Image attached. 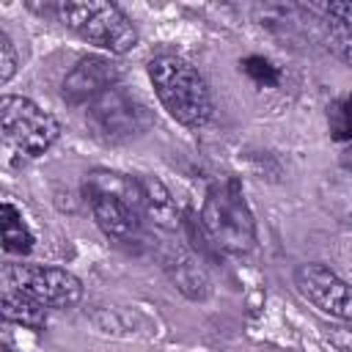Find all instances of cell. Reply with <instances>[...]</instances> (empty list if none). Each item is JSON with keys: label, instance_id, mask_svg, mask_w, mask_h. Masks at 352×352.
Masks as SVG:
<instances>
[{"label": "cell", "instance_id": "6da1fadb", "mask_svg": "<svg viewBox=\"0 0 352 352\" xmlns=\"http://www.w3.org/2000/svg\"><path fill=\"white\" fill-rule=\"evenodd\" d=\"M85 198L96 226L113 239H129L140 228L146 212L140 179L118 170H91L85 179Z\"/></svg>", "mask_w": 352, "mask_h": 352}, {"label": "cell", "instance_id": "7a4b0ae2", "mask_svg": "<svg viewBox=\"0 0 352 352\" xmlns=\"http://www.w3.org/2000/svg\"><path fill=\"white\" fill-rule=\"evenodd\" d=\"M148 77L162 107L182 126L198 129L212 118V96L204 77L179 55H160L148 63Z\"/></svg>", "mask_w": 352, "mask_h": 352}, {"label": "cell", "instance_id": "3957f363", "mask_svg": "<svg viewBox=\"0 0 352 352\" xmlns=\"http://www.w3.org/2000/svg\"><path fill=\"white\" fill-rule=\"evenodd\" d=\"M201 226L206 236L226 253H248L256 245V220L242 195V187L234 179L217 182L206 190Z\"/></svg>", "mask_w": 352, "mask_h": 352}, {"label": "cell", "instance_id": "277c9868", "mask_svg": "<svg viewBox=\"0 0 352 352\" xmlns=\"http://www.w3.org/2000/svg\"><path fill=\"white\" fill-rule=\"evenodd\" d=\"M60 19L85 41L107 50V52H129L138 44V30L129 22V16L113 6V3H60L58 6Z\"/></svg>", "mask_w": 352, "mask_h": 352}, {"label": "cell", "instance_id": "5b68a950", "mask_svg": "<svg viewBox=\"0 0 352 352\" xmlns=\"http://www.w3.org/2000/svg\"><path fill=\"white\" fill-rule=\"evenodd\" d=\"M3 140L19 157H38L58 140V121L25 96H3L0 102Z\"/></svg>", "mask_w": 352, "mask_h": 352}, {"label": "cell", "instance_id": "8992f818", "mask_svg": "<svg viewBox=\"0 0 352 352\" xmlns=\"http://www.w3.org/2000/svg\"><path fill=\"white\" fill-rule=\"evenodd\" d=\"M3 286L33 297L44 308H72L82 297V286L72 272L47 264H6Z\"/></svg>", "mask_w": 352, "mask_h": 352}, {"label": "cell", "instance_id": "52a82bcc", "mask_svg": "<svg viewBox=\"0 0 352 352\" xmlns=\"http://www.w3.org/2000/svg\"><path fill=\"white\" fill-rule=\"evenodd\" d=\"M88 121L99 138L126 140L143 132L148 118H146V107L135 96L121 91V85H113L110 91H104L88 104Z\"/></svg>", "mask_w": 352, "mask_h": 352}, {"label": "cell", "instance_id": "ba28073f", "mask_svg": "<svg viewBox=\"0 0 352 352\" xmlns=\"http://www.w3.org/2000/svg\"><path fill=\"white\" fill-rule=\"evenodd\" d=\"M294 286L322 314L341 322H352V286L341 280L330 267L300 264L294 270Z\"/></svg>", "mask_w": 352, "mask_h": 352}, {"label": "cell", "instance_id": "9c48e42d", "mask_svg": "<svg viewBox=\"0 0 352 352\" xmlns=\"http://www.w3.org/2000/svg\"><path fill=\"white\" fill-rule=\"evenodd\" d=\"M118 85V66L110 58L88 55L63 80V99L69 104H91L96 96Z\"/></svg>", "mask_w": 352, "mask_h": 352}, {"label": "cell", "instance_id": "30bf717a", "mask_svg": "<svg viewBox=\"0 0 352 352\" xmlns=\"http://www.w3.org/2000/svg\"><path fill=\"white\" fill-rule=\"evenodd\" d=\"M3 316L8 322H16L22 327H44L47 322V308L41 302H36L33 297L11 289V286H3Z\"/></svg>", "mask_w": 352, "mask_h": 352}, {"label": "cell", "instance_id": "8fae6325", "mask_svg": "<svg viewBox=\"0 0 352 352\" xmlns=\"http://www.w3.org/2000/svg\"><path fill=\"white\" fill-rule=\"evenodd\" d=\"M140 187H143L146 214H151L157 226L173 228V226H176V206H173V198H170L168 187H165L160 179H154V176L140 179Z\"/></svg>", "mask_w": 352, "mask_h": 352}, {"label": "cell", "instance_id": "7c38bea8", "mask_svg": "<svg viewBox=\"0 0 352 352\" xmlns=\"http://www.w3.org/2000/svg\"><path fill=\"white\" fill-rule=\"evenodd\" d=\"M0 228H3V250L6 253L25 256L33 248L30 228L25 226L19 209L14 204H8V201H3V206H0Z\"/></svg>", "mask_w": 352, "mask_h": 352}, {"label": "cell", "instance_id": "4fadbf2b", "mask_svg": "<svg viewBox=\"0 0 352 352\" xmlns=\"http://www.w3.org/2000/svg\"><path fill=\"white\" fill-rule=\"evenodd\" d=\"M327 126L336 140L352 143V94L327 107Z\"/></svg>", "mask_w": 352, "mask_h": 352}, {"label": "cell", "instance_id": "5bb4252c", "mask_svg": "<svg viewBox=\"0 0 352 352\" xmlns=\"http://www.w3.org/2000/svg\"><path fill=\"white\" fill-rule=\"evenodd\" d=\"M242 72H245L253 82H258V85H278V82H280L278 66L270 63V60L261 58V55H248V58L242 60Z\"/></svg>", "mask_w": 352, "mask_h": 352}, {"label": "cell", "instance_id": "9a60e30c", "mask_svg": "<svg viewBox=\"0 0 352 352\" xmlns=\"http://www.w3.org/2000/svg\"><path fill=\"white\" fill-rule=\"evenodd\" d=\"M327 44L344 63L352 66V25H330Z\"/></svg>", "mask_w": 352, "mask_h": 352}, {"label": "cell", "instance_id": "2e32d148", "mask_svg": "<svg viewBox=\"0 0 352 352\" xmlns=\"http://www.w3.org/2000/svg\"><path fill=\"white\" fill-rule=\"evenodd\" d=\"M16 72V52L6 33H0V82H8Z\"/></svg>", "mask_w": 352, "mask_h": 352}, {"label": "cell", "instance_id": "e0dca14e", "mask_svg": "<svg viewBox=\"0 0 352 352\" xmlns=\"http://www.w3.org/2000/svg\"><path fill=\"white\" fill-rule=\"evenodd\" d=\"M327 16L333 19V25H352V3H330Z\"/></svg>", "mask_w": 352, "mask_h": 352}, {"label": "cell", "instance_id": "ac0fdd59", "mask_svg": "<svg viewBox=\"0 0 352 352\" xmlns=\"http://www.w3.org/2000/svg\"><path fill=\"white\" fill-rule=\"evenodd\" d=\"M341 165H344L346 170H352V146H349V148L341 154Z\"/></svg>", "mask_w": 352, "mask_h": 352}]
</instances>
